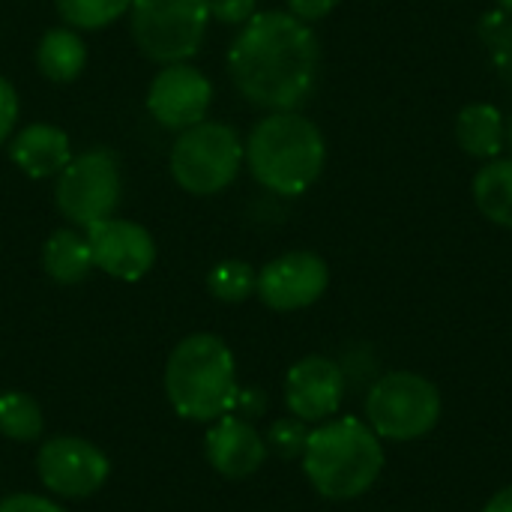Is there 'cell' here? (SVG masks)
I'll list each match as a JSON object with an SVG mask.
<instances>
[{
  "label": "cell",
  "mask_w": 512,
  "mask_h": 512,
  "mask_svg": "<svg viewBox=\"0 0 512 512\" xmlns=\"http://www.w3.org/2000/svg\"><path fill=\"white\" fill-rule=\"evenodd\" d=\"M321 48L306 21L291 12H255L228 51L240 96L267 111H297L315 90Z\"/></svg>",
  "instance_id": "6da1fadb"
},
{
  "label": "cell",
  "mask_w": 512,
  "mask_h": 512,
  "mask_svg": "<svg viewBox=\"0 0 512 512\" xmlns=\"http://www.w3.org/2000/svg\"><path fill=\"white\" fill-rule=\"evenodd\" d=\"M300 462L318 495L330 501H354L381 477L384 447L366 420L336 417L309 432Z\"/></svg>",
  "instance_id": "7a4b0ae2"
},
{
  "label": "cell",
  "mask_w": 512,
  "mask_h": 512,
  "mask_svg": "<svg viewBox=\"0 0 512 512\" xmlns=\"http://www.w3.org/2000/svg\"><path fill=\"white\" fill-rule=\"evenodd\" d=\"M243 159L264 189L294 198L321 177L327 144L309 117L297 111H273L249 132Z\"/></svg>",
  "instance_id": "3957f363"
},
{
  "label": "cell",
  "mask_w": 512,
  "mask_h": 512,
  "mask_svg": "<svg viewBox=\"0 0 512 512\" xmlns=\"http://www.w3.org/2000/svg\"><path fill=\"white\" fill-rule=\"evenodd\" d=\"M231 348L213 333H192L168 354L165 396L183 420L213 423L231 414L237 399Z\"/></svg>",
  "instance_id": "277c9868"
},
{
  "label": "cell",
  "mask_w": 512,
  "mask_h": 512,
  "mask_svg": "<svg viewBox=\"0 0 512 512\" xmlns=\"http://www.w3.org/2000/svg\"><path fill=\"white\" fill-rule=\"evenodd\" d=\"M444 402L438 387L417 372H387L366 396V423L372 432L393 444L426 438L441 420Z\"/></svg>",
  "instance_id": "5b68a950"
},
{
  "label": "cell",
  "mask_w": 512,
  "mask_h": 512,
  "mask_svg": "<svg viewBox=\"0 0 512 512\" xmlns=\"http://www.w3.org/2000/svg\"><path fill=\"white\" fill-rule=\"evenodd\" d=\"M243 165L240 135L228 123L201 120L183 129L171 147V174L189 195L207 198L228 189Z\"/></svg>",
  "instance_id": "8992f818"
},
{
  "label": "cell",
  "mask_w": 512,
  "mask_h": 512,
  "mask_svg": "<svg viewBox=\"0 0 512 512\" xmlns=\"http://www.w3.org/2000/svg\"><path fill=\"white\" fill-rule=\"evenodd\" d=\"M210 24L207 0H132L129 27L138 51L153 63H186L198 54Z\"/></svg>",
  "instance_id": "52a82bcc"
},
{
  "label": "cell",
  "mask_w": 512,
  "mask_h": 512,
  "mask_svg": "<svg viewBox=\"0 0 512 512\" xmlns=\"http://www.w3.org/2000/svg\"><path fill=\"white\" fill-rule=\"evenodd\" d=\"M120 162L108 147H93L69 159L57 174V207L60 213L81 228H90L114 216L120 204Z\"/></svg>",
  "instance_id": "ba28073f"
},
{
  "label": "cell",
  "mask_w": 512,
  "mask_h": 512,
  "mask_svg": "<svg viewBox=\"0 0 512 512\" xmlns=\"http://www.w3.org/2000/svg\"><path fill=\"white\" fill-rule=\"evenodd\" d=\"M36 474L51 495L81 501L105 486L111 474V462L96 444L84 438L60 435V438H48L39 447Z\"/></svg>",
  "instance_id": "9c48e42d"
},
{
  "label": "cell",
  "mask_w": 512,
  "mask_h": 512,
  "mask_svg": "<svg viewBox=\"0 0 512 512\" xmlns=\"http://www.w3.org/2000/svg\"><path fill=\"white\" fill-rule=\"evenodd\" d=\"M330 285L327 261L315 252H285L264 264L255 294L273 312H297L324 297Z\"/></svg>",
  "instance_id": "30bf717a"
},
{
  "label": "cell",
  "mask_w": 512,
  "mask_h": 512,
  "mask_svg": "<svg viewBox=\"0 0 512 512\" xmlns=\"http://www.w3.org/2000/svg\"><path fill=\"white\" fill-rule=\"evenodd\" d=\"M213 102V84L210 78L189 66V63H168L147 90V111L153 120L165 129L183 132L195 123H201Z\"/></svg>",
  "instance_id": "8fae6325"
},
{
  "label": "cell",
  "mask_w": 512,
  "mask_h": 512,
  "mask_svg": "<svg viewBox=\"0 0 512 512\" xmlns=\"http://www.w3.org/2000/svg\"><path fill=\"white\" fill-rule=\"evenodd\" d=\"M84 234H87V243L93 252V264L102 273H108L111 279L138 282L156 264V243H153L150 231L138 222L108 216V219L84 228Z\"/></svg>",
  "instance_id": "7c38bea8"
},
{
  "label": "cell",
  "mask_w": 512,
  "mask_h": 512,
  "mask_svg": "<svg viewBox=\"0 0 512 512\" xmlns=\"http://www.w3.org/2000/svg\"><path fill=\"white\" fill-rule=\"evenodd\" d=\"M345 372L336 360L312 354L291 366L285 378V405L291 417L303 423H324L333 420L345 399Z\"/></svg>",
  "instance_id": "4fadbf2b"
},
{
  "label": "cell",
  "mask_w": 512,
  "mask_h": 512,
  "mask_svg": "<svg viewBox=\"0 0 512 512\" xmlns=\"http://www.w3.org/2000/svg\"><path fill=\"white\" fill-rule=\"evenodd\" d=\"M204 453L216 474L228 480H246L264 465L270 450L264 435L249 420L237 414H225L210 423L204 438Z\"/></svg>",
  "instance_id": "5bb4252c"
},
{
  "label": "cell",
  "mask_w": 512,
  "mask_h": 512,
  "mask_svg": "<svg viewBox=\"0 0 512 512\" xmlns=\"http://www.w3.org/2000/svg\"><path fill=\"white\" fill-rule=\"evenodd\" d=\"M9 159L27 177L48 180V177H57L69 165L72 144L63 129L51 123H30L9 141Z\"/></svg>",
  "instance_id": "9a60e30c"
},
{
  "label": "cell",
  "mask_w": 512,
  "mask_h": 512,
  "mask_svg": "<svg viewBox=\"0 0 512 512\" xmlns=\"http://www.w3.org/2000/svg\"><path fill=\"white\" fill-rule=\"evenodd\" d=\"M459 147L477 159H495L507 144V120L489 102H474L459 111L456 120Z\"/></svg>",
  "instance_id": "2e32d148"
},
{
  "label": "cell",
  "mask_w": 512,
  "mask_h": 512,
  "mask_svg": "<svg viewBox=\"0 0 512 512\" xmlns=\"http://www.w3.org/2000/svg\"><path fill=\"white\" fill-rule=\"evenodd\" d=\"M93 267L96 264H93L87 234H78L72 228H60L42 246V270L57 285H78L90 276Z\"/></svg>",
  "instance_id": "e0dca14e"
},
{
  "label": "cell",
  "mask_w": 512,
  "mask_h": 512,
  "mask_svg": "<svg viewBox=\"0 0 512 512\" xmlns=\"http://www.w3.org/2000/svg\"><path fill=\"white\" fill-rule=\"evenodd\" d=\"M36 66L48 81H75L87 66V45L72 27H54L39 39Z\"/></svg>",
  "instance_id": "ac0fdd59"
},
{
  "label": "cell",
  "mask_w": 512,
  "mask_h": 512,
  "mask_svg": "<svg viewBox=\"0 0 512 512\" xmlns=\"http://www.w3.org/2000/svg\"><path fill=\"white\" fill-rule=\"evenodd\" d=\"M474 201L486 219L512 228V159H492L477 171Z\"/></svg>",
  "instance_id": "d6986e66"
},
{
  "label": "cell",
  "mask_w": 512,
  "mask_h": 512,
  "mask_svg": "<svg viewBox=\"0 0 512 512\" xmlns=\"http://www.w3.org/2000/svg\"><path fill=\"white\" fill-rule=\"evenodd\" d=\"M42 426L45 417L33 396L18 390L0 393V435H6L9 441L30 444L42 435Z\"/></svg>",
  "instance_id": "ffe728a7"
},
{
  "label": "cell",
  "mask_w": 512,
  "mask_h": 512,
  "mask_svg": "<svg viewBox=\"0 0 512 512\" xmlns=\"http://www.w3.org/2000/svg\"><path fill=\"white\" fill-rule=\"evenodd\" d=\"M54 6L72 30H102L126 15L132 0H54Z\"/></svg>",
  "instance_id": "44dd1931"
},
{
  "label": "cell",
  "mask_w": 512,
  "mask_h": 512,
  "mask_svg": "<svg viewBox=\"0 0 512 512\" xmlns=\"http://www.w3.org/2000/svg\"><path fill=\"white\" fill-rule=\"evenodd\" d=\"M258 273L246 261H222L207 276V291L222 303H243L255 294Z\"/></svg>",
  "instance_id": "7402d4cb"
},
{
  "label": "cell",
  "mask_w": 512,
  "mask_h": 512,
  "mask_svg": "<svg viewBox=\"0 0 512 512\" xmlns=\"http://www.w3.org/2000/svg\"><path fill=\"white\" fill-rule=\"evenodd\" d=\"M483 39L489 45L492 63L501 72V78L512 87V18L504 12H489L483 18Z\"/></svg>",
  "instance_id": "603a6c76"
},
{
  "label": "cell",
  "mask_w": 512,
  "mask_h": 512,
  "mask_svg": "<svg viewBox=\"0 0 512 512\" xmlns=\"http://www.w3.org/2000/svg\"><path fill=\"white\" fill-rule=\"evenodd\" d=\"M309 423L297 420V417H285V420H276L270 429H267V450H273L279 459H300L303 450H306V441H309Z\"/></svg>",
  "instance_id": "cb8c5ba5"
},
{
  "label": "cell",
  "mask_w": 512,
  "mask_h": 512,
  "mask_svg": "<svg viewBox=\"0 0 512 512\" xmlns=\"http://www.w3.org/2000/svg\"><path fill=\"white\" fill-rule=\"evenodd\" d=\"M258 0H207L210 18L219 24H246L255 15Z\"/></svg>",
  "instance_id": "d4e9b609"
},
{
  "label": "cell",
  "mask_w": 512,
  "mask_h": 512,
  "mask_svg": "<svg viewBox=\"0 0 512 512\" xmlns=\"http://www.w3.org/2000/svg\"><path fill=\"white\" fill-rule=\"evenodd\" d=\"M0 512H66V510H63L60 504H54L51 498L21 492V495H6V498L0 501Z\"/></svg>",
  "instance_id": "484cf974"
},
{
  "label": "cell",
  "mask_w": 512,
  "mask_h": 512,
  "mask_svg": "<svg viewBox=\"0 0 512 512\" xmlns=\"http://www.w3.org/2000/svg\"><path fill=\"white\" fill-rule=\"evenodd\" d=\"M18 123V93L15 87L0 75V144L12 135Z\"/></svg>",
  "instance_id": "4316f807"
},
{
  "label": "cell",
  "mask_w": 512,
  "mask_h": 512,
  "mask_svg": "<svg viewBox=\"0 0 512 512\" xmlns=\"http://www.w3.org/2000/svg\"><path fill=\"white\" fill-rule=\"evenodd\" d=\"M264 408H267V396L261 393V390H237V399H234V408H231V414H237V417H243V420H255V417H261L264 414Z\"/></svg>",
  "instance_id": "83f0119b"
},
{
  "label": "cell",
  "mask_w": 512,
  "mask_h": 512,
  "mask_svg": "<svg viewBox=\"0 0 512 512\" xmlns=\"http://www.w3.org/2000/svg\"><path fill=\"white\" fill-rule=\"evenodd\" d=\"M336 3L339 0H288V9H291V15H297L300 21H318V18H324V15H330L333 9H336Z\"/></svg>",
  "instance_id": "f1b7e54d"
},
{
  "label": "cell",
  "mask_w": 512,
  "mask_h": 512,
  "mask_svg": "<svg viewBox=\"0 0 512 512\" xmlns=\"http://www.w3.org/2000/svg\"><path fill=\"white\" fill-rule=\"evenodd\" d=\"M483 512H512V486L501 489V492L483 507Z\"/></svg>",
  "instance_id": "f546056e"
},
{
  "label": "cell",
  "mask_w": 512,
  "mask_h": 512,
  "mask_svg": "<svg viewBox=\"0 0 512 512\" xmlns=\"http://www.w3.org/2000/svg\"><path fill=\"white\" fill-rule=\"evenodd\" d=\"M498 6H501V12H504V15H510L512 18V0H498Z\"/></svg>",
  "instance_id": "4dcf8cb0"
},
{
  "label": "cell",
  "mask_w": 512,
  "mask_h": 512,
  "mask_svg": "<svg viewBox=\"0 0 512 512\" xmlns=\"http://www.w3.org/2000/svg\"><path fill=\"white\" fill-rule=\"evenodd\" d=\"M504 147H510L512 150V117L507 120V144H504Z\"/></svg>",
  "instance_id": "1f68e13d"
}]
</instances>
